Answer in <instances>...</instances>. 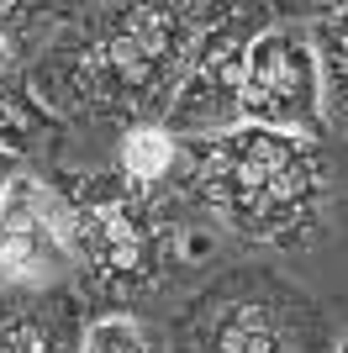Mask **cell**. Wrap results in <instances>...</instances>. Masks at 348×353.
Instances as JSON below:
<instances>
[{"instance_id": "1", "label": "cell", "mask_w": 348, "mask_h": 353, "mask_svg": "<svg viewBox=\"0 0 348 353\" xmlns=\"http://www.w3.org/2000/svg\"><path fill=\"white\" fill-rule=\"evenodd\" d=\"M227 6H85L69 11L32 63L37 101L64 117L116 121L122 132L164 121L201 32Z\"/></svg>"}, {"instance_id": "2", "label": "cell", "mask_w": 348, "mask_h": 353, "mask_svg": "<svg viewBox=\"0 0 348 353\" xmlns=\"http://www.w3.org/2000/svg\"><path fill=\"white\" fill-rule=\"evenodd\" d=\"M74 259V290L101 316H127L190 253V232L211 227L180 190H143L116 169L43 179Z\"/></svg>"}, {"instance_id": "3", "label": "cell", "mask_w": 348, "mask_h": 353, "mask_svg": "<svg viewBox=\"0 0 348 353\" xmlns=\"http://www.w3.org/2000/svg\"><path fill=\"white\" fill-rule=\"evenodd\" d=\"M185 195L248 248H311L327 227V159L311 137L232 127L185 143Z\"/></svg>"}, {"instance_id": "4", "label": "cell", "mask_w": 348, "mask_h": 353, "mask_svg": "<svg viewBox=\"0 0 348 353\" xmlns=\"http://www.w3.org/2000/svg\"><path fill=\"white\" fill-rule=\"evenodd\" d=\"M174 353H322V311L275 269L243 264L185 306Z\"/></svg>"}, {"instance_id": "5", "label": "cell", "mask_w": 348, "mask_h": 353, "mask_svg": "<svg viewBox=\"0 0 348 353\" xmlns=\"http://www.w3.org/2000/svg\"><path fill=\"white\" fill-rule=\"evenodd\" d=\"M269 6H227L222 21L201 32V43L190 53V69L174 90V105L164 127L180 143L195 137H222L232 127H243V69L248 48L259 43V32L269 27Z\"/></svg>"}, {"instance_id": "6", "label": "cell", "mask_w": 348, "mask_h": 353, "mask_svg": "<svg viewBox=\"0 0 348 353\" xmlns=\"http://www.w3.org/2000/svg\"><path fill=\"white\" fill-rule=\"evenodd\" d=\"M243 127H269V132L311 137V143L327 132L322 69L301 27H264L259 43L248 48Z\"/></svg>"}, {"instance_id": "7", "label": "cell", "mask_w": 348, "mask_h": 353, "mask_svg": "<svg viewBox=\"0 0 348 353\" xmlns=\"http://www.w3.org/2000/svg\"><path fill=\"white\" fill-rule=\"evenodd\" d=\"M74 259L43 179H11L0 190V285H69Z\"/></svg>"}, {"instance_id": "8", "label": "cell", "mask_w": 348, "mask_h": 353, "mask_svg": "<svg viewBox=\"0 0 348 353\" xmlns=\"http://www.w3.org/2000/svg\"><path fill=\"white\" fill-rule=\"evenodd\" d=\"M85 332L74 285H0V353H85Z\"/></svg>"}, {"instance_id": "9", "label": "cell", "mask_w": 348, "mask_h": 353, "mask_svg": "<svg viewBox=\"0 0 348 353\" xmlns=\"http://www.w3.org/2000/svg\"><path fill=\"white\" fill-rule=\"evenodd\" d=\"M64 137V121L37 101L32 74H0V148L16 159L48 153Z\"/></svg>"}, {"instance_id": "10", "label": "cell", "mask_w": 348, "mask_h": 353, "mask_svg": "<svg viewBox=\"0 0 348 353\" xmlns=\"http://www.w3.org/2000/svg\"><path fill=\"white\" fill-rule=\"evenodd\" d=\"M116 174H127L143 190H180L185 185V143L169 137L164 121L127 127L116 143Z\"/></svg>"}, {"instance_id": "11", "label": "cell", "mask_w": 348, "mask_h": 353, "mask_svg": "<svg viewBox=\"0 0 348 353\" xmlns=\"http://www.w3.org/2000/svg\"><path fill=\"white\" fill-rule=\"evenodd\" d=\"M306 43H311L317 69H322V111L348 132V6L317 11Z\"/></svg>"}, {"instance_id": "12", "label": "cell", "mask_w": 348, "mask_h": 353, "mask_svg": "<svg viewBox=\"0 0 348 353\" xmlns=\"http://www.w3.org/2000/svg\"><path fill=\"white\" fill-rule=\"evenodd\" d=\"M58 6H0V74H32L37 53L64 27Z\"/></svg>"}, {"instance_id": "13", "label": "cell", "mask_w": 348, "mask_h": 353, "mask_svg": "<svg viewBox=\"0 0 348 353\" xmlns=\"http://www.w3.org/2000/svg\"><path fill=\"white\" fill-rule=\"evenodd\" d=\"M85 353H164V343L127 311V316H95L85 332Z\"/></svg>"}, {"instance_id": "14", "label": "cell", "mask_w": 348, "mask_h": 353, "mask_svg": "<svg viewBox=\"0 0 348 353\" xmlns=\"http://www.w3.org/2000/svg\"><path fill=\"white\" fill-rule=\"evenodd\" d=\"M11 179H21V159H16V153H6V148H0V190H6Z\"/></svg>"}, {"instance_id": "15", "label": "cell", "mask_w": 348, "mask_h": 353, "mask_svg": "<svg viewBox=\"0 0 348 353\" xmlns=\"http://www.w3.org/2000/svg\"><path fill=\"white\" fill-rule=\"evenodd\" d=\"M338 353H348V338H343V348H338Z\"/></svg>"}]
</instances>
